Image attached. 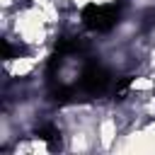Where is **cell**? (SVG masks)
<instances>
[{
    "mask_svg": "<svg viewBox=\"0 0 155 155\" xmlns=\"http://www.w3.org/2000/svg\"><path fill=\"white\" fill-rule=\"evenodd\" d=\"M121 17V2H109V5H97V2H87L80 10V19L90 31L104 34L109 29L116 27Z\"/></svg>",
    "mask_w": 155,
    "mask_h": 155,
    "instance_id": "obj_1",
    "label": "cell"
},
{
    "mask_svg": "<svg viewBox=\"0 0 155 155\" xmlns=\"http://www.w3.org/2000/svg\"><path fill=\"white\" fill-rule=\"evenodd\" d=\"M109 80H111L109 70H107L104 65H99L97 61H92V63H87V65L82 68V73H80V90H82L85 94H90V97H99V94L107 92Z\"/></svg>",
    "mask_w": 155,
    "mask_h": 155,
    "instance_id": "obj_2",
    "label": "cell"
},
{
    "mask_svg": "<svg viewBox=\"0 0 155 155\" xmlns=\"http://www.w3.org/2000/svg\"><path fill=\"white\" fill-rule=\"evenodd\" d=\"M36 138L44 140L48 145V150H58L61 148V131L53 126V124H44L36 128Z\"/></svg>",
    "mask_w": 155,
    "mask_h": 155,
    "instance_id": "obj_3",
    "label": "cell"
},
{
    "mask_svg": "<svg viewBox=\"0 0 155 155\" xmlns=\"http://www.w3.org/2000/svg\"><path fill=\"white\" fill-rule=\"evenodd\" d=\"M51 99H53L56 104H68V102L75 99V90H73V87H58V90L51 92Z\"/></svg>",
    "mask_w": 155,
    "mask_h": 155,
    "instance_id": "obj_4",
    "label": "cell"
},
{
    "mask_svg": "<svg viewBox=\"0 0 155 155\" xmlns=\"http://www.w3.org/2000/svg\"><path fill=\"white\" fill-rule=\"evenodd\" d=\"M131 85H133V78H131V75H124V78L116 82V87H114V97H116V99H124Z\"/></svg>",
    "mask_w": 155,
    "mask_h": 155,
    "instance_id": "obj_5",
    "label": "cell"
}]
</instances>
